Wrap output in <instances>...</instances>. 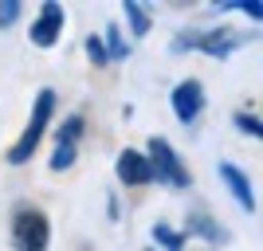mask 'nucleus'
Here are the masks:
<instances>
[{
  "mask_svg": "<svg viewBox=\"0 0 263 251\" xmlns=\"http://www.w3.org/2000/svg\"><path fill=\"white\" fill-rule=\"evenodd\" d=\"M55 110H59V99H55L51 87H40L32 99V110H28V126H24V133L12 142V149L4 153V161L8 165H28L35 157V149H40V142L47 138V126H51Z\"/></svg>",
  "mask_w": 263,
  "mask_h": 251,
  "instance_id": "1",
  "label": "nucleus"
},
{
  "mask_svg": "<svg viewBox=\"0 0 263 251\" xmlns=\"http://www.w3.org/2000/svg\"><path fill=\"white\" fill-rule=\"evenodd\" d=\"M8 236H12L16 251H47L51 247V220H47L44 208H35V204H16L12 208Z\"/></svg>",
  "mask_w": 263,
  "mask_h": 251,
  "instance_id": "2",
  "label": "nucleus"
},
{
  "mask_svg": "<svg viewBox=\"0 0 263 251\" xmlns=\"http://www.w3.org/2000/svg\"><path fill=\"white\" fill-rule=\"evenodd\" d=\"M145 161H149V173H154V181H161V185L177 188V192H185L189 185H193V173H189V165L181 161V153L173 149V142L169 138H149V145H145Z\"/></svg>",
  "mask_w": 263,
  "mask_h": 251,
  "instance_id": "3",
  "label": "nucleus"
},
{
  "mask_svg": "<svg viewBox=\"0 0 263 251\" xmlns=\"http://www.w3.org/2000/svg\"><path fill=\"white\" fill-rule=\"evenodd\" d=\"M83 133H87V118H83V114H67V118L59 122L55 149H51V157H47V169H51V173H67V169L75 165Z\"/></svg>",
  "mask_w": 263,
  "mask_h": 251,
  "instance_id": "4",
  "label": "nucleus"
},
{
  "mask_svg": "<svg viewBox=\"0 0 263 251\" xmlns=\"http://www.w3.org/2000/svg\"><path fill=\"white\" fill-rule=\"evenodd\" d=\"M63 28H67L63 4L44 0V4H40V12H35V20L28 24V40H32L35 47H55V44H59V35H63Z\"/></svg>",
  "mask_w": 263,
  "mask_h": 251,
  "instance_id": "5",
  "label": "nucleus"
},
{
  "mask_svg": "<svg viewBox=\"0 0 263 251\" xmlns=\"http://www.w3.org/2000/svg\"><path fill=\"white\" fill-rule=\"evenodd\" d=\"M248 44L243 32H232L228 24H212V28H197V47L193 51L209 55V59H228L232 51H240Z\"/></svg>",
  "mask_w": 263,
  "mask_h": 251,
  "instance_id": "6",
  "label": "nucleus"
},
{
  "mask_svg": "<svg viewBox=\"0 0 263 251\" xmlns=\"http://www.w3.org/2000/svg\"><path fill=\"white\" fill-rule=\"evenodd\" d=\"M169 106H173V118L181 126H193L200 118V110H204V87H200V79H181L169 90Z\"/></svg>",
  "mask_w": 263,
  "mask_h": 251,
  "instance_id": "7",
  "label": "nucleus"
},
{
  "mask_svg": "<svg viewBox=\"0 0 263 251\" xmlns=\"http://www.w3.org/2000/svg\"><path fill=\"white\" fill-rule=\"evenodd\" d=\"M216 173H220V181H224V188H228V197L252 216L255 212V188H252V181H248V173H243L240 165H232V161H220Z\"/></svg>",
  "mask_w": 263,
  "mask_h": 251,
  "instance_id": "8",
  "label": "nucleus"
},
{
  "mask_svg": "<svg viewBox=\"0 0 263 251\" xmlns=\"http://www.w3.org/2000/svg\"><path fill=\"white\" fill-rule=\"evenodd\" d=\"M114 173L126 188H142V185H154V173H149V161H145L142 149H122L118 161H114Z\"/></svg>",
  "mask_w": 263,
  "mask_h": 251,
  "instance_id": "9",
  "label": "nucleus"
},
{
  "mask_svg": "<svg viewBox=\"0 0 263 251\" xmlns=\"http://www.w3.org/2000/svg\"><path fill=\"white\" fill-rule=\"evenodd\" d=\"M185 236H200V240H209V243H228V228L224 224H216V220L209 216V212H189L185 216Z\"/></svg>",
  "mask_w": 263,
  "mask_h": 251,
  "instance_id": "10",
  "label": "nucleus"
},
{
  "mask_svg": "<svg viewBox=\"0 0 263 251\" xmlns=\"http://www.w3.org/2000/svg\"><path fill=\"white\" fill-rule=\"evenodd\" d=\"M149 236H154V243L161 251H185V243H189V236L181 228H173V224H165V220H157L154 228H149Z\"/></svg>",
  "mask_w": 263,
  "mask_h": 251,
  "instance_id": "11",
  "label": "nucleus"
},
{
  "mask_svg": "<svg viewBox=\"0 0 263 251\" xmlns=\"http://www.w3.org/2000/svg\"><path fill=\"white\" fill-rule=\"evenodd\" d=\"M122 12H126V24H130V32L142 40V35H149V28H154V12L145 8V4H138V0H126L122 4Z\"/></svg>",
  "mask_w": 263,
  "mask_h": 251,
  "instance_id": "12",
  "label": "nucleus"
},
{
  "mask_svg": "<svg viewBox=\"0 0 263 251\" xmlns=\"http://www.w3.org/2000/svg\"><path fill=\"white\" fill-rule=\"evenodd\" d=\"M102 47H106V59H110V63H126V59H130V44L122 40V28H118V24H106V32H102Z\"/></svg>",
  "mask_w": 263,
  "mask_h": 251,
  "instance_id": "13",
  "label": "nucleus"
},
{
  "mask_svg": "<svg viewBox=\"0 0 263 251\" xmlns=\"http://www.w3.org/2000/svg\"><path fill=\"white\" fill-rule=\"evenodd\" d=\"M232 126H236L240 133H248V138H255V142L263 138V122H259V114H248V110H240V114H232Z\"/></svg>",
  "mask_w": 263,
  "mask_h": 251,
  "instance_id": "14",
  "label": "nucleus"
},
{
  "mask_svg": "<svg viewBox=\"0 0 263 251\" xmlns=\"http://www.w3.org/2000/svg\"><path fill=\"white\" fill-rule=\"evenodd\" d=\"M83 51H87V59H90V67H110V59H106V47H102V35H87V44H83Z\"/></svg>",
  "mask_w": 263,
  "mask_h": 251,
  "instance_id": "15",
  "label": "nucleus"
},
{
  "mask_svg": "<svg viewBox=\"0 0 263 251\" xmlns=\"http://www.w3.org/2000/svg\"><path fill=\"white\" fill-rule=\"evenodd\" d=\"M20 16H24L20 0H0V28H4V32H8L12 24H20Z\"/></svg>",
  "mask_w": 263,
  "mask_h": 251,
  "instance_id": "16",
  "label": "nucleus"
},
{
  "mask_svg": "<svg viewBox=\"0 0 263 251\" xmlns=\"http://www.w3.org/2000/svg\"><path fill=\"white\" fill-rule=\"evenodd\" d=\"M236 8H240L248 20H255V24L263 20V4H259V0H243V4H236Z\"/></svg>",
  "mask_w": 263,
  "mask_h": 251,
  "instance_id": "17",
  "label": "nucleus"
},
{
  "mask_svg": "<svg viewBox=\"0 0 263 251\" xmlns=\"http://www.w3.org/2000/svg\"><path fill=\"white\" fill-rule=\"evenodd\" d=\"M145 251H154V247H145Z\"/></svg>",
  "mask_w": 263,
  "mask_h": 251,
  "instance_id": "18",
  "label": "nucleus"
}]
</instances>
